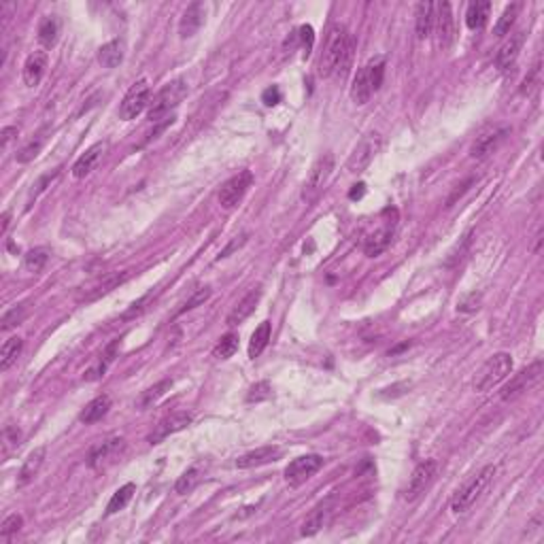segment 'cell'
Masks as SVG:
<instances>
[{
  "label": "cell",
  "mask_w": 544,
  "mask_h": 544,
  "mask_svg": "<svg viewBox=\"0 0 544 544\" xmlns=\"http://www.w3.org/2000/svg\"><path fill=\"white\" fill-rule=\"evenodd\" d=\"M21 347H23V340L19 336H13L9 340H5L3 349H0V370L7 373V370L17 362L19 353H21Z\"/></svg>",
  "instance_id": "cell-32"
},
{
  "label": "cell",
  "mask_w": 544,
  "mask_h": 544,
  "mask_svg": "<svg viewBox=\"0 0 544 544\" xmlns=\"http://www.w3.org/2000/svg\"><path fill=\"white\" fill-rule=\"evenodd\" d=\"M236 349H238V334L230 332V334H226L224 338L217 342V347L213 349V355L217 359H228V357H232L236 353Z\"/></svg>",
  "instance_id": "cell-36"
},
{
  "label": "cell",
  "mask_w": 544,
  "mask_h": 544,
  "mask_svg": "<svg viewBox=\"0 0 544 544\" xmlns=\"http://www.w3.org/2000/svg\"><path fill=\"white\" fill-rule=\"evenodd\" d=\"M47 136H49V126H43L26 145L21 147L19 149V154L15 156V160L19 162V164H28V162H32L39 154H41V149H43V145L47 143Z\"/></svg>",
  "instance_id": "cell-26"
},
{
  "label": "cell",
  "mask_w": 544,
  "mask_h": 544,
  "mask_svg": "<svg viewBox=\"0 0 544 544\" xmlns=\"http://www.w3.org/2000/svg\"><path fill=\"white\" fill-rule=\"evenodd\" d=\"M134 491H136V485H134V483H126L123 487H119V489L113 493V498H111V502H109V506H107V514H115V512H119V510L126 508L128 502H130L132 496H134Z\"/></svg>",
  "instance_id": "cell-35"
},
{
  "label": "cell",
  "mask_w": 544,
  "mask_h": 544,
  "mask_svg": "<svg viewBox=\"0 0 544 544\" xmlns=\"http://www.w3.org/2000/svg\"><path fill=\"white\" fill-rule=\"evenodd\" d=\"M379 147H381V140H379L377 136H366V138L355 147V151L351 154V158H349V162H347L349 172H362V170H366L368 164L373 162V158L377 156Z\"/></svg>",
  "instance_id": "cell-15"
},
{
  "label": "cell",
  "mask_w": 544,
  "mask_h": 544,
  "mask_svg": "<svg viewBox=\"0 0 544 544\" xmlns=\"http://www.w3.org/2000/svg\"><path fill=\"white\" fill-rule=\"evenodd\" d=\"M324 468V457L321 455H300L295 457L287 468H285V481L291 485V487H300L302 483H306L315 472Z\"/></svg>",
  "instance_id": "cell-9"
},
{
  "label": "cell",
  "mask_w": 544,
  "mask_h": 544,
  "mask_svg": "<svg viewBox=\"0 0 544 544\" xmlns=\"http://www.w3.org/2000/svg\"><path fill=\"white\" fill-rule=\"evenodd\" d=\"M436 11V5L434 3H419L417 5V13H415V32H417V39H428L432 28H434V15Z\"/></svg>",
  "instance_id": "cell-23"
},
{
  "label": "cell",
  "mask_w": 544,
  "mask_h": 544,
  "mask_svg": "<svg viewBox=\"0 0 544 544\" xmlns=\"http://www.w3.org/2000/svg\"><path fill=\"white\" fill-rule=\"evenodd\" d=\"M281 455L279 447H260L255 451L244 453L236 459V468L247 470V468H258V465H266L270 461H275Z\"/></svg>",
  "instance_id": "cell-22"
},
{
  "label": "cell",
  "mask_w": 544,
  "mask_h": 544,
  "mask_svg": "<svg viewBox=\"0 0 544 544\" xmlns=\"http://www.w3.org/2000/svg\"><path fill=\"white\" fill-rule=\"evenodd\" d=\"M107 368H109V362H101L98 366L90 368L87 373L83 375V379H85V381H98V379H103L105 373H107Z\"/></svg>",
  "instance_id": "cell-49"
},
{
  "label": "cell",
  "mask_w": 544,
  "mask_h": 544,
  "mask_svg": "<svg viewBox=\"0 0 544 544\" xmlns=\"http://www.w3.org/2000/svg\"><path fill=\"white\" fill-rule=\"evenodd\" d=\"M260 295H262L260 291H249V293H247L244 298L232 308V313H230L228 319H226V324H228L230 328L242 324V321L255 311V306H258V302H260Z\"/></svg>",
  "instance_id": "cell-24"
},
{
  "label": "cell",
  "mask_w": 544,
  "mask_h": 544,
  "mask_svg": "<svg viewBox=\"0 0 544 544\" xmlns=\"http://www.w3.org/2000/svg\"><path fill=\"white\" fill-rule=\"evenodd\" d=\"M45 455H47V449L45 447H36L28 457L26 461H23L21 470H19V477H17V485H28L36 474H39V470L45 461Z\"/></svg>",
  "instance_id": "cell-25"
},
{
  "label": "cell",
  "mask_w": 544,
  "mask_h": 544,
  "mask_svg": "<svg viewBox=\"0 0 544 544\" xmlns=\"http://www.w3.org/2000/svg\"><path fill=\"white\" fill-rule=\"evenodd\" d=\"M516 13H519V5H516V3L504 9L502 17H500L498 23H496V36H506V34H510V28L514 26Z\"/></svg>",
  "instance_id": "cell-38"
},
{
  "label": "cell",
  "mask_w": 544,
  "mask_h": 544,
  "mask_svg": "<svg viewBox=\"0 0 544 544\" xmlns=\"http://www.w3.org/2000/svg\"><path fill=\"white\" fill-rule=\"evenodd\" d=\"M353 52H355L353 34L344 26H340V23H334L328 30L326 47L319 58V66H317L319 77H330L334 72L340 79L347 77L351 60H353Z\"/></svg>",
  "instance_id": "cell-1"
},
{
  "label": "cell",
  "mask_w": 544,
  "mask_h": 544,
  "mask_svg": "<svg viewBox=\"0 0 544 544\" xmlns=\"http://www.w3.org/2000/svg\"><path fill=\"white\" fill-rule=\"evenodd\" d=\"M130 279V272L126 270V272H115V275H109L101 285H96L87 295H85V302H94V300H98V298H103V295H107V293H111L113 289H117L121 283H126Z\"/></svg>",
  "instance_id": "cell-29"
},
{
  "label": "cell",
  "mask_w": 544,
  "mask_h": 544,
  "mask_svg": "<svg viewBox=\"0 0 544 544\" xmlns=\"http://www.w3.org/2000/svg\"><path fill=\"white\" fill-rule=\"evenodd\" d=\"M170 387H172V381L170 379H164V381H160V383H156L154 387H149V389H145L140 395H138V400H136V408L138 410H147V408H151L162 395H166L168 391H170Z\"/></svg>",
  "instance_id": "cell-30"
},
{
  "label": "cell",
  "mask_w": 544,
  "mask_h": 544,
  "mask_svg": "<svg viewBox=\"0 0 544 544\" xmlns=\"http://www.w3.org/2000/svg\"><path fill=\"white\" fill-rule=\"evenodd\" d=\"M536 85H540V62H536V66L532 68V72L525 77L523 87H521V94H530Z\"/></svg>",
  "instance_id": "cell-47"
},
{
  "label": "cell",
  "mask_w": 544,
  "mask_h": 544,
  "mask_svg": "<svg viewBox=\"0 0 544 544\" xmlns=\"http://www.w3.org/2000/svg\"><path fill=\"white\" fill-rule=\"evenodd\" d=\"M198 483H200V470H198V468H189V470H185V472L179 477V481L175 483V491L179 493V496H185V493H189Z\"/></svg>",
  "instance_id": "cell-37"
},
{
  "label": "cell",
  "mask_w": 544,
  "mask_h": 544,
  "mask_svg": "<svg viewBox=\"0 0 544 544\" xmlns=\"http://www.w3.org/2000/svg\"><path fill=\"white\" fill-rule=\"evenodd\" d=\"M510 370H512V357L510 353H496V355H491L485 366L479 370V375L474 379V389L485 393L489 389H493L496 385H500L508 375H510Z\"/></svg>",
  "instance_id": "cell-4"
},
{
  "label": "cell",
  "mask_w": 544,
  "mask_h": 544,
  "mask_svg": "<svg viewBox=\"0 0 544 544\" xmlns=\"http://www.w3.org/2000/svg\"><path fill=\"white\" fill-rule=\"evenodd\" d=\"M23 317H26V306H13L11 311H7L3 315V321H0L3 326H0V328H3V332H9L11 328L21 324Z\"/></svg>",
  "instance_id": "cell-41"
},
{
  "label": "cell",
  "mask_w": 544,
  "mask_h": 544,
  "mask_svg": "<svg viewBox=\"0 0 544 544\" xmlns=\"http://www.w3.org/2000/svg\"><path fill=\"white\" fill-rule=\"evenodd\" d=\"M244 240H247V236H244V234H242V236H236V238H234V240H232V242H230V244L226 247V249H224V251H221V255H219V258H228V255H230V253H232L234 249H238V247H240V244H244Z\"/></svg>",
  "instance_id": "cell-52"
},
{
  "label": "cell",
  "mask_w": 544,
  "mask_h": 544,
  "mask_svg": "<svg viewBox=\"0 0 544 544\" xmlns=\"http://www.w3.org/2000/svg\"><path fill=\"white\" fill-rule=\"evenodd\" d=\"M149 98H151V87H149V83H147L145 79L136 81V83L128 90V94L123 96V101H121V105H119V119L130 121V119L138 117V115L145 111V107L149 105Z\"/></svg>",
  "instance_id": "cell-7"
},
{
  "label": "cell",
  "mask_w": 544,
  "mask_h": 544,
  "mask_svg": "<svg viewBox=\"0 0 544 544\" xmlns=\"http://www.w3.org/2000/svg\"><path fill=\"white\" fill-rule=\"evenodd\" d=\"M262 103H264L266 107H275V105H279V103H281V90H279L277 85L268 87V90L262 94Z\"/></svg>",
  "instance_id": "cell-48"
},
{
  "label": "cell",
  "mask_w": 544,
  "mask_h": 544,
  "mask_svg": "<svg viewBox=\"0 0 544 544\" xmlns=\"http://www.w3.org/2000/svg\"><path fill=\"white\" fill-rule=\"evenodd\" d=\"M436 34H438V47L442 52H447V49L453 45L455 41V17H453V9L449 3H440L436 5Z\"/></svg>",
  "instance_id": "cell-13"
},
{
  "label": "cell",
  "mask_w": 544,
  "mask_h": 544,
  "mask_svg": "<svg viewBox=\"0 0 544 544\" xmlns=\"http://www.w3.org/2000/svg\"><path fill=\"white\" fill-rule=\"evenodd\" d=\"M47 64H49V58L45 52H32L26 58V62H23V83L28 87H36L45 77Z\"/></svg>",
  "instance_id": "cell-19"
},
{
  "label": "cell",
  "mask_w": 544,
  "mask_h": 544,
  "mask_svg": "<svg viewBox=\"0 0 544 544\" xmlns=\"http://www.w3.org/2000/svg\"><path fill=\"white\" fill-rule=\"evenodd\" d=\"M508 134H510V128H506V126H496V128L485 130L481 136H477V140L472 143V147H470V158H472V160H485V158H489L504 143V138Z\"/></svg>",
  "instance_id": "cell-12"
},
{
  "label": "cell",
  "mask_w": 544,
  "mask_h": 544,
  "mask_svg": "<svg viewBox=\"0 0 544 544\" xmlns=\"http://www.w3.org/2000/svg\"><path fill=\"white\" fill-rule=\"evenodd\" d=\"M109 408H111V398L109 395H98V398H94L85 408H83V412L79 415V419L81 421L85 423V426H92V423H96V421H101V419L109 412Z\"/></svg>",
  "instance_id": "cell-27"
},
{
  "label": "cell",
  "mask_w": 544,
  "mask_h": 544,
  "mask_svg": "<svg viewBox=\"0 0 544 544\" xmlns=\"http://www.w3.org/2000/svg\"><path fill=\"white\" fill-rule=\"evenodd\" d=\"M300 39H302V45H304V56H308V54H311V49H313V43H315L313 28H311V26H302V28H300Z\"/></svg>",
  "instance_id": "cell-50"
},
{
  "label": "cell",
  "mask_w": 544,
  "mask_h": 544,
  "mask_svg": "<svg viewBox=\"0 0 544 544\" xmlns=\"http://www.w3.org/2000/svg\"><path fill=\"white\" fill-rule=\"evenodd\" d=\"M270 393H272L270 383L262 381V383H258V385H253V387L249 389V395H247V400H249V402H260V400L270 398Z\"/></svg>",
  "instance_id": "cell-44"
},
{
  "label": "cell",
  "mask_w": 544,
  "mask_h": 544,
  "mask_svg": "<svg viewBox=\"0 0 544 544\" xmlns=\"http://www.w3.org/2000/svg\"><path fill=\"white\" fill-rule=\"evenodd\" d=\"M123 447H126V442H123L121 438H111V440L103 442V447H98V449L92 453V457H90V465H92V468H105V465L113 463V461L121 455Z\"/></svg>",
  "instance_id": "cell-20"
},
{
  "label": "cell",
  "mask_w": 544,
  "mask_h": 544,
  "mask_svg": "<svg viewBox=\"0 0 544 544\" xmlns=\"http://www.w3.org/2000/svg\"><path fill=\"white\" fill-rule=\"evenodd\" d=\"M364 191H366V185H364V183H359V185H353V189H351L349 198H351V200H355V198H362V196H364Z\"/></svg>",
  "instance_id": "cell-54"
},
{
  "label": "cell",
  "mask_w": 544,
  "mask_h": 544,
  "mask_svg": "<svg viewBox=\"0 0 544 544\" xmlns=\"http://www.w3.org/2000/svg\"><path fill=\"white\" fill-rule=\"evenodd\" d=\"M326 514H328L326 508H317V510L306 519V523L302 525V536H315L321 527H324V523H326Z\"/></svg>",
  "instance_id": "cell-40"
},
{
  "label": "cell",
  "mask_w": 544,
  "mask_h": 544,
  "mask_svg": "<svg viewBox=\"0 0 544 544\" xmlns=\"http://www.w3.org/2000/svg\"><path fill=\"white\" fill-rule=\"evenodd\" d=\"M21 523H23V519H21L19 514H9V516L5 519V521H3V527H0V536H3V538H9L11 534L19 532Z\"/></svg>",
  "instance_id": "cell-45"
},
{
  "label": "cell",
  "mask_w": 544,
  "mask_h": 544,
  "mask_svg": "<svg viewBox=\"0 0 544 544\" xmlns=\"http://www.w3.org/2000/svg\"><path fill=\"white\" fill-rule=\"evenodd\" d=\"M436 474H438V461L436 459H426V461L419 463L412 470V474L408 479V485L404 489V500L412 502V500H417L419 496H421V493H426V489L434 483Z\"/></svg>",
  "instance_id": "cell-8"
},
{
  "label": "cell",
  "mask_w": 544,
  "mask_h": 544,
  "mask_svg": "<svg viewBox=\"0 0 544 544\" xmlns=\"http://www.w3.org/2000/svg\"><path fill=\"white\" fill-rule=\"evenodd\" d=\"M205 19H207V7L202 3H191L183 11V17L179 21V34H181V39L193 36L198 30L202 28Z\"/></svg>",
  "instance_id": "cell-16"
},
{
  "label": "cell",
  "mask_w": 544,
  "mask_h": 544,
  "mask_svg": "<svg viewBox=\"0 0 544 544\" xmlns=\"http://www.w3.org/2000/svg\"><path fill=\"white\" fill-rule=\"evenodd\" d=\"M496 477V465H485L481 472H477L472 479H470L455 496H453V500H451V510L455 512V514H461V512H465L470 506H472L481 496H483V491L487 489V485L491 483V479Z\"/></svg>",
  "instance_id": "cell-3"
},
{
  "label": "cell",
  "mask_w": 544,
  "mask_h": 544,
  "mask_svg": "<svg viewBox=\"0 0 544 544\" xmlns=\"http://www.w3.org/2000/svg\"><path fill=\"white\" fill-rule=\"evenodd\" d=\"M542 377V359H536L532 366H527L525 370H521L519 375H514L500 391V398L504 402H510L519 395H523L525 391H530Z\"/></svg>",
  "instance_id": "cell-6"
},
{
  "label": "cell",
  "mask_w": 544,
  "mask_h": 544,
  "mask_svg": "<svg viewBox=\"0 0 544 544\" xmlns=\"http://www.w3.org/2000/svg\"><path fill=\"white\" fill-rule=\"evenodd\" d=\"M479 308H481V293H477V291L463 295V298L457 302V311H461V313H474Z\"/></svg>",
  "instance_id": "cell-43"
},
{
  "label": "cell",
  "mask_w": 544,
  "mask_h": 544,
  "mask_svg": "<svg viewBox=\"0 0 544 544\" xmlns=\"http://www.w3.org/2000/svg\"><path fill=\"white\" fill-rule=\"evenodd\" d=\"M489 13H491V3H487V0H477V3H472L468 7L465 11V23H468V28L470 30H481L485 28V23L489 19Z\"/></svg>",
  "instance_id": "cell-28"
},
{
  "label": "cell",
  "mask_w": 544,
  "mask_h": 544,
  "mask_svg": "<svg viewBox=\"0 0 544 544\" xmlns=\"http://www.w3.org/2000/svg\"><path fill=\"white\" fill-rule=\"evenodd\" d=\"M523 43H525V32L523 30L510 34L502 43V47L498 49V54H496V66H498V70H506V68H510L514 64V60H516L519 52H521Z\"/></svg>",
  "instance_id": "cell-17"
},
{
  "label": "cell",
  "mask_w": 544,
  "mask_h": 544,
  "mask_svg": "<svg viewBox=\"0 0 544 544\" xmlns=\"http://www.w3.org/2000/svg\"><path fill=\"white\" fill-rule=\"evenodd\" d=\"M209 298H211V287H200V289H196V291L189 295V298L185 300V304L179 308V315L185 313V311H191V308H196V306H200V304H205Z\"/></svg>",
  "instance_id": "cell-42"
},
{
  "label": "cell",
  "mask_w": 544,
  "mask_h": 544,
  "mask_svg": "<svg viewBox=\"0 0 544 544\" xmlns=\"http://www.w3.org/2000/svg\"><path fill=\"white\" fill-rule=\"evenodd\" d=\"M49 260V251L43 249V247H39V249H32L26 253V258H23V266H26V270L30 272H39Z\"/></svg>",
  "instance_id": "cell-39"
},
{
  "label": "cell",
  "mask_w": 544,
  "mask_h": 544,
  "mask_svg": "<svg viewBox=\"0 0 544 544\" xmlns=\"http://www.w3.org/2000/svg\"><path fill=\"white\" fill-rule=\"evenodd\" d=\"M17 134H19V130H17L15 126H7V128H3V132H0V147H3V151L7 149L9 143H11Z\"/></svg>",
  "instance_id": "cell-51"
},
{
  "label": "cell",
  "mask_w": 544,
  "mask_h": 544,
  "mask_svg": "<svg viewBox=\"0 0 544 544\" xmlns=\"http://www.w3.org/2000/svg\"><path fill=\"white\" fill-rule=\"evenodd\" d=\"M105 149H107V143H96V145H92L90 149L75 162V166H72V177H75V179L87 177L90 172L98 166V162H101Z\"/></svg>",
  "instance_id": "cell-21"
},
{
  "label": "cell",
  "mask_w": 544,
  "mask_h": 544,
  "mask_svg": "<svg viewBox=\"0 0 544 544\" xmlns=\"http://www.w3.org/2000/svg\"><path fill=\"white\" fill-rule=\"evenodd\" d=\"M191 423V415L185 412V410H177L168 417H164L162 421L156 426V430L149 434V444H160L162 440H166L168 436L177 434L181 430H185L187 426Z\"/></svg>",
  "instance_id": "cell-14"
},
{
  "label": "cell",
  "mask_w": 544,
  "mask_h": 544,
  "mask_svg": "<svg viewBox=\"0 0 544 544\" xmlns=\"http://www.w3.org/2000/svg\"><path fill=\"white\" fill-rule=\"evenodd\" d=\"M393 230H395V221H387V224L383 226V228H379L377 232H373L370 234L368 238H366V242H364V251H366V255L368 258H377V255H381L387 247L391 244V240H393Z\"/></svg>",
  "instance_id": "cell-18"
},
{
  "label": "cell",
  "mask_w": 544,
  "mask_h": 544,
  "mask_svg": "<svg viewBox=\"0 0 544 544\" xmlns=\"http://www.w3.org/2000/svg\"><path fill=\"white\" fill-rule=\"evenodd\" d=\"M332 170H334V156L332 154L321 156L313 164V168L308 172V179H306V185H304V198H306V200H315L317 193L324 189L326 181L330 179Z\"/></svg>",
  "instance_id": "cell-11"
},
{
  "label": "cell",
  "mask_w": 544,
  "mask_h": 544,
  "mask_svg": "<svg viewBox=\"0 0 544 544\" xmlns=\"http://www.w3.org/2000/svg\"><path fill=\"white\" fill-rule=\"evenodd\" d=\"M98 62H101L105 68H117L123 62V43L121 41H109L107 45L101 47L98 52Z\"/></svg>",
  "instance_id": "cell-31"
},
{
  "label": "cell",
  "mask_w": 544,
  "mask_h": 544,
  "mask_svg": "<svg viewBox=\"0 0 544 544\" xmlns=\"http://www.w3.org/2000/svg\"><path fill=\"white\" fill-rule=\"evenodd\" d=\"M383 77H385V58L377 56L366 66H362L355 75L351 85V101L355 105H366L370 101V96L383 85Z\"/></svg>",
  "instance_id": "cell-2"
},
{
  "label": "cell",
  "mask_w": 544,
  "mask_h": 544,
  "mask_svg": "<svg viewBox=\"0 0 544 544\" xmlns=\"http://www.w3.org/2000/svg\"><path fill=\"white\" fill-rule=\"evenodd\" d=\"M58 175H60V170H54V172H52V175H43V177H41V179H39V181H36V183L32 185V191H30V198H28V207H30V205H32V202L36 200V198H39V193H41V191L45 189V185H47V183H52V181H54V179L58 177Z\"/></svg>",
  "instance_id": "cell-46"
},
{
  "label": "cell",
  "mask_w": 544,
  "mask_h": 544,
  "mask_svg": "<svg viewBox=\"0 0 544 544\" xmlns=\"http://www.w3.org/2000/svg\"><path fill=\"white\" fill-rule=\"evenodd\" d=\"M185 96H187V83H185V79H175V81L166 83L154 96V103L149 107V119L151 121H160L166 113H170L172 109H175Z\"/></svg>",
  "instance_id": "cell-5"
},
{
  "label": "cell",
  "mask_w": 544,
  "mask_h": 544,
  "mask_svg": "<svg viewBox=\"0 0 544 544\" xmlns=\"http://www.w3.org/2000/svg\"><path fill=\"white\" fill-rule=\"evenodd\" d=\"M251 183H253L251 170H240L238 175H234L232 179H228L224 183V187L219 189V205L224 207V209L236 207L242 200V198H244L247 189L251 187Z\"/></svg>",
  "instance_id": "cell-10"
},
{
  "label": "cell",
  "mask_w": 544,
  "mask_h": 544,
  "mask_svg": "<svg viewBox=\"0 0 544 544\" xmlns=\"http://www.w3.org/2000/svg\"><path fill=\"white\" fill-rule=\"evenodd\" d=\"M268 340H270V321H262V324L255 328V332L251 334V340H249V357L251 359L262 355V351L268 347Z\"/></svg>",
  "instance_id": "cell-33"
},
{
  "label": "cell",
  "mask_w": 544,
  "mask_h": 544,
  "mask_svg": "<svg viewBox=\"0 0 544 544\" xmlns=\"http://www.w3.org/2000/svg\"><path fill=\"white\" fill-rule=\"evenodd\" d=\"M58 34H60V23L54 15L45 17L41 23H39V43L43 47H54L56 41H58Z\"/></svg>",
  "instance_id": "cell-34"
},
{
  "label": "cell",
  "mask_w": 544,
  "mask_h": 544,
  "mask_svg": "<svg viewBox=\"0 0 544 544\" xmlns=\"http://www.w3.org/2000/svg\"><path fill=\"white\" fill-rule=\"evenodd\" d=\"M5 440L9 444H17L19 442V430H15L13 426H7L5 428Z\"/></svg>",
  "instance_id": "cell-53"
},
{
  "label": "cell",
  "mask_w": 544,
  "mask_h": 544,
  "mask_svg": "<svg viewBox=\"0 0 544 544\" xmlns=\"http://www.w3.org/2000/svg\"><path fill=\"white\" fill-rule=\"evenodd\" d=\"M9 217H11V215H9V211H5V213H3V228H0V232H3V234H7V228H9Z\"/></svg>",
  "instance_id": "cell-55"
}]
</instances>
